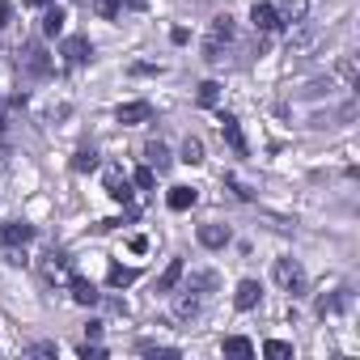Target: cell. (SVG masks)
Instances as JSON below:
<instances>
[{
    "mask_svg": "<svg viewBox=\"0 0 360 360\" xmlns=\"http://www.w3.org/2000/svg\"><path fill=\"white\" fill-rule=\"evenodd\" d=\"M221 136H225V144L233 148V157H246V153H250V144H246V136H242V123H238L233 115H221Z\"/></svg>",
    "mask_w": 360,
    "mask_h": 360,
    "instance_id": "5b68a950",
    "label": "cell"
},
{
    "mask_svg": "<svg viewBox=\"0 0 360 360\" xmlns=\"http://www.w3.org/2000/svg\"><path fill=\"white\" fill-rule=\"evenodd\" d=\"M178 280H183V259H169L165 271H161V280H157V292H174Z\"/></svg>",
    "mask_w": 360,
    "mask_h": 360,
    "instance_id": "2e32d148",
    "label": "cell"
},
{
    "mask_svg": "<svg viewBox=\"0 0 360 360\" xmlns=\"http://www.w3.org/2000/svg\"><path fill=\"white\" fill-rule=\"evenodd\" d=\"M94 13H98L102 22H115V18L123 13V0H94Z\"/></svg>",
    "mask_w": 360,
    "mask_h": 360,
    "instance_id": "cb8c5ba5",
    "label": "cell"
},
{
    "mask_svg": "<svg viewBox=\"0 0 360 360\" xmlns=\"http://www.w3.org/2000/svg\"><path fill=\"white\" fill-rule=\"evenodd\" d=\"M9 18H13V5H9V0H0V30L9 26Z\"/></svg>",
    "mask_w": 360,
    "mask_h": 360,
    "instance_id": "d6a6232c",
    "label": "cell"
},
{
    "mask_svg": "<svg viewBox=\"0 0 360 360\" xmlns=\"http://www.w3.org/2000/svg\"><path fill=\"white\" fill-rule=\"evenodd\" d=\"M89 56H94V47H89V39H85V34L64 39V64H68V68H81Z\"/></svg>",
    "mask_w": 360,
    "mask_h": 360,
    "instance_id": "8992f818",
    "label": "cell"
},
{
    "mask_svg": "<svg viewBox=\"0 0 360 360\" xmlns=\"http://www.w3.org/2000/svg\"><path fill=\"white\" fill-rule=\"evenodd\" d=\"M34 5H51V0H34Z\"/></svg>",
    "mask_w": 360,
    "mask_h": 360,
    "instance_id": "e575fe53",
    "label": "cell"
},
{
    "mask_svg": "<svg viewBox=\"0 0 360 360\" xmlns=\"http://www.w3.org/2000/svg\"><path fill=\"white\" fill-rule=\"evenodd\" d=\"M195 314H200V301H195V297H178V301H174V318L187 322V318H195Z\"/></svg>",
    "mask_w": 360,
    "mask_h": 360,
    "instance_id": "83f0119b",
    "label": "cell"
},
{
    "mask_svg": "<svg viewBox=\"0 0 360 360\" xmlns=\"http://www.w3.org/2000/svg\"><path fill=\"white\" fill-rule=\"evenodd\" d=\"M64 22H68V18H64V9H47V13H43V34H47V39H56V34L64 30Z\"/></svg>",
    "mask_w": 360,
    "mask_h": 360,
    "instance_id": "603a6c76",
    "label": "cell"
},
{
    "mask_svg": "<svg viewBox=\"0 0 360 360\" xmlns=\"http://www.w3.org/2000/svg\"><path fill=\"white\" fill-rule=\"evenodd\" d=\"M106 195L110 200H119V204H127L131 200V183H127V178H123V169H106Z\"/></svg>",
    "mask_w": 360,
    "mask_h": 360,
    "instance_id": "ba28073f",
    "label": "cell"
},
{
    "mask_svg": "<svg viewBox=\"0 0 360 360\" xmlns=\"http://www.w3.org/2000/svg\"><path fill=\"white\" fill-rule=\"evenodd\" d=\"M225 242H229V229H225V225H200V246L221 250Z\"/></svg>",
    "mask_w": 360,
    "mask_h": 360,
    "instance_id": "9a60e30c",
    "label": "cell"
},
{
    "mask_svg": "<svg viewBox=\"0 0 360 360\" xmlns=\"http://www.w3.org/2000/svg\"><path fill=\"white\" fill-rule=\"evenodd\" d=\"M339 77H343V85H356V60L352 56L339 60Z\"/></svg>",
    "mask_w": 360,
    "mask_h": 360,
    "instance_id": "1f68e13d",
    "label": "cell"
},
{
    "mask_svg": "<svg viewBox=\"0 0 360 360\" xmlns=\"http://www.w3.org/2000/svg\"><path fill=\"white\" fill-rule=\"evenodd\" d=\"M250 22H255V30H263V34H271V30L284 26V22H280V9L271 5V0H259V5L250 9Z\"/></svg>",
    "mask_w": 360,
    "mask_h": 360,
    "instance_id": "277c9868",
    "label": "cell"
},
{
    "mask_svg": "<svg viewBox=\"0 0 360 360\" xmlns=\"http://www.w3.org/2000/svg\"><path fill=\"white\" fill-rule=\"evenodd\" d=\"M195 200H200V191H195V187H169V195H165V204H169L174 212L195 208Z\"/></svg>",
    "mask_w": 360,
    "mask_h": 360,
    "instance_id": "7c38bea8",
    "label": "cell"
},
{
    "mask_svg": "<svg viewBox=\"0 0 360 360\" xmlns=\"http://www.w3.org/2000/svg\"><path fill=\"white\" fill-rule=\"evenodd\" d=\"M263 356H271V360H288V356H292V343H284V339H267V343H263Z\"/></svg>",
    "mask_w": 360,
    "mask_h": 360,
    "instance_id": "4316f807",
    "label": "cell"
},
{
    "mask_svg": "<svg viewBox=\"0 0 360 360\" xmlns=\"http://www.w3.org/2000/svg\"><path fill=\"white\" fill-rule=\"evenodd\" d=\"M217 288V276L212 271H191V292H208Z\"/></svg>",
    "mask_w": 360,
    "mask_h": 360,
    "instance_id": "f546056e",
    "label": "cell"
},
{
    "mask_svg": "<svg viewBox=\"0 0 360 360\" xmlns=\"http://www.w3.org/2000/svg\"><path fill=\"white\" fill-rule=\"evenodd\" d=\"M221 347H225V356H255V343H250L246 335H229Z\"/></svg>",
    "mask_w": 360,
    "mask_h": 360,
    "instance_id": "44dd1931",
    "label": "cell"
},
{
    "mask_svg": "<svg viewBox=\"0 0 360 360\" xmlns=\"http://www.w3.org/2000/svg\"><path fill=\"white\" fill-rule=\"evenodd\" d=\"M136 187H140V191H153V187H157V174H153L148 165H140V169H136Z\"/></svg>",
    "mask_w": 360,
    "mask_h": 360,
    "instance_id": "4dcf8cb0",
    "label": "cell"
},
{
    "mask_svg": "<svg viewBox=\"0 0 360 360\" xmlns=\"http://www.w3.org/2000/svg\"><path fill=\"white\" fill-rule=\"evenodd\" d=\"M26 242H34V225H26V221L0 225V246H5V250H18V246H26Z\"/></svg>",
    "mask_w": 360,
    "mask_h": 360,
    "instance_id": "3957f363",
    "label": "cell"
},
{
    "mask_svg": "<svg viewBox=\"0 0 360 360\" xmlns=\"http://www.w3.org/2000/svg\"><path fill=\"white\" fill-rule=\"evenodd\" d=\"M68 288H72V301H77V305H98V288H94L89 280L68 276Z\"/></svg>",
    "mask_w": 360,
    "mask_h": 360,
    "instance_id": "5bb4252c",
    "label": "cell"
},
{
    "mask_svg": "<svg viewBox=\"0 0 360 360\" xmlns=\"http://www.w3.org/2000/svg\"><path fill=\"white\" fill-rule=\"evenodd\" d=\"M178 161H187V165H200V161H204V144H200L195 136H187V140H183V153H178Z\"/></svg>",
    "mask_w": 360,
    "mask_h": 360,
    "instance_id": "7402d4cb",
    "label": "cell"
},
{
    "mask_svg": "<svg viewBox=\"0 0 360 360\" xmlns=\"http://www.w3.org/2000/svg\"><path fill=\"white\" fill-rule=\"evenodd\" d=\"M22 68H26L30 77H51V60H47V51H43L39 43H30V47H26V56H22Z\"/></svg>",
    "mask_w": 360,
    "mask_h": 360,
    "instance_id": "52a82bcc",
    "label": "cell"
},
{
    "mask_svg": "<svg viewBox=\"0 0 360 360\" xmlns=\"http://www.w3.org/2000/svg\"><path fill=\"white\" fill-rule=\"evenodd\" d=\"M127 246H131V250H136V255H144V250H148V238H140V233H136V238H131V242H127Z\"/></svg>",
    "mask_w": 360,
    "mask_h": 360,
    "instance_id": "836d02e7",
    "label": "cell"
},
{
    "mask_svg": "<svg viewBox=\"0 0 360 360\" xmlns=\"http://www.w3.org/2000/svg\"><path fill=\"white\" fill-rule=\"evenodd\" d=\"M43 276H47V280H60V276H68V255L51 250V255H47V263H43Z\"/></svg>",
    "mask_w": 360,
    "mask_h": 360,
    "instance_id": "d6986e66",
    "label": "cell"
},
{
    "mask_svg": "<svg viewBox=\"0 0 360 360\" xmlns=\"http://www.w3.org/2000/svg\"><path fill=\"white\" fill-rule=\"evenodd\" d=\"M144 161H148L153 174H165V169H169V148H165L161 140H148V144H144Z\"/></svg>",
    "mask_w": 360,
    "mask_h": 360,
    "instance_id": "30bf717a",
    "label": "cell"
},
{
    "mask_svg": "<svg viewBox=\"0 0 360 360\" xmlns=\"http://www.w3.org/2000/svg\"><path fill=\"white\" fill-rule=\"evenodd\" d=\"M136 352H140V356H157V360H178V356H183L178 347H165V343H153V339H140Z\"/></svg>",
    "mask_w": 360,
    "mask_h": 360,
    "instance_id": "e0dca14e",
    "label": "cell"
},
{
    "mask_svg": "<svg viewBox=\"0 0 360 360\" xmlns=\"http://www.w3.org/2000/svg\"><path fill=\"white\" fill-rule=\"evenodd\" d=\"M94 165H98V153H94V148H81V153L72 157V169H77V174H85V169H94Z\"/></svg>",
    "mask_w": 360,
    "mask_h": 360,
    "instance_id": "f1b7e54d",
    "label": "cell"
},
{
    "mask_svg": "<svg viewBox=\"0 0 360 360\" xmlns=\"http://www.w3.org/2000/svg\"><path fill=\"white\" fill-rule=\"evenodd\" d=\"M233 39H238V22H233L229 13L212 18L208 39H204V60H208V64H221V60H225V47H229Z\"/></svg>",
    "mask_w": 360,
    "mask_h": 360,
    "instance_id": "6da1fadb",
    "label": "cell"
},
{
    "mask_svg": "<svg viewBox=\"0 0 360 360\" xmlns=\"http://www.w3.org/2000/svg\"><path fill=\"white\" fill-rule=\"evenodd\" d=\"M314 43H318V30H309V26H305V30H297V34L288 39V56H301V51H309Z\"/></svg>",
    "mask_w": 360,
    "mask_h": 360,
    "instance_id": "ac0fdd59",
    "label": "cell"
},
{
    "mask_svg": "<svg viewBox=\"0 0 360 360\" xmlns=\"http://www.w3.org/2000/svg\"><path fill=\"white\" fill-rule=\"evenodd\" d=\"M136 267H110V288H127V284H136Z\"/></svg>",
    "mask_w": 360,
    "mask_h": 360,
    "instance_id": "484cf974",
    "label": "cell"
},
{
    "mask_svg": "<svg viewBox=\"0 0 360 360\" xmlns=\"http://www.w3.org/2000/svg\"><path fill=\"white\" fill-rule=\"evenodd\" d=\"M347 301H352L347 292H330V297H318V301H314V309H318V314L326 318V314H339V309H343Z\"/></svg>",
    "mask_w": 360,
    "mask_h": 360,
    "instance_id": "ffe728a7",
    "label": "cell"
},
{
    "mask_svg": "<svg viewBox=\"0 0 360 360\" xmlns=\"http://www.w3.org/2000/svg\"><path fill=\"white\" fill-rule=\"evenodd\" d=\"M259 297H263L259 280H242V284H238V292H233V305H238V309H255V305H259Z\"/></svg>",
    "mask_w": 360,
    "mask_h": 360,
    "instance_id": "4fadbf2b",
    "label": "cell"
},
{
    "mask_svg": "<svg viewBox=\"0 0 360 360\" xmlns=\"http://www.w3.org/2000/svg\"><path fill=\"white\" fill-rule=\"evenodd\" d=\"M115 119L127 123V127H131V123H148V119H153V106H148V102H127V106L115 110Z\"/></svg>",
    "mask_w": 360,
    "mask_h": 360,
    "instance_id": "9c48e42d",
    "label": "cell"
},
{
    "mask_svg": "<svg viewBox=\"0 0 360 360\" xmlns=\"http://www.w3.org/2000/svg\"><path fill=\"white\" fill-rule=\"evenodd\" d=\"M276 9H280V22H284V26H288V22H292V26H301V22H305V13H309V0H280Z\"/></svg>",
    "mask_w": 360,
    "mask_h": 360,
    "instance_id": "8fae6325",
    "label": "cell"
},
{
    "mask_svg": "<svg viewBox=\"0 0 360 360\" xmlns=\"http://www.w3.org/2000/svg\"><path fill=\"white\" fill-rule=\"evenodd\" d=\"M195 102H200V106H217V102H221V85H217V81H204L200 94H195Z\"/></svg>",
    "mask_w": 360,
    "mask_h": 360,
    "instance_id": "d4e9b609",
    "label": "cell"
},
{
    "mask_svg": "<svg viewBox=\"0 0 360 360\" xmlns=\"http://www.w3.org/2000/svg\"><path fill=\"white\" fill-rule=\"evenodd\" d=\"M271 276H276V284H280L284 292H292V297H301V292H305V271H301V263H297V259H276Z\"/></svg>",
    "mask_w": 360,
    "mask_h": 360,
    "instance_id": "7a4b0ae2",
    "label": "cell"
}]
</instances>
